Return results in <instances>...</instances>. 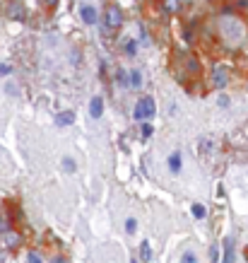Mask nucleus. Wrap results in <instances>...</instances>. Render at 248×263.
Masks as SVG:
<instances>
[{
	"label": "nucleus",
	"mask_w": 248,
	"mask_h": 263,
	"mask_svg": "<svg viewBox=\"0 0 248 263\" xmlns=\"http://www.w3.org/2000/svg\"><path fill=\"white\" fill-rule=\"evenodd\" d=\"M123 51H126L128 56H135V54H138V41H133V39L126 41V44H123Z\"/></svg>",
	"instance_id": "2eb2a0df"
},
{
	"label": "nucleus",
	"mask_w": 248,
	"mask_h": 263,
	"mask_svg": "<svg viewBox=\"0 0 248 263\" xmlns=\"http://www.w3.org/2000/svg\"><path fill=\"white\" fill-rule=\"evenodd\" d=\"M43 5H46V8H55V5H58V0H43Z\"/></svg>",
	"instance_id": "393cba45"
},
{
	"label": "nucleus",
	"mask_w": 248,
	"mask_h": 263,
	"mask_svg": "<svg viewBox=\"0 0 248 263\" xmlns=\"http://www.w3.org/2000/svg\"><path fill=\"white\" fill-rule=\"evenodd\" d=\"M181 263H200V261H198L195 251H185L183 256H181Z\"/></svg>",
	"instance_id": "a211bd4d"
},
{
	"label": "nucleus",
	"mask_w": 248,
	"mask_h": 263,
	"mask_svg": "<svg viewBox=\"0 0 248 263\" xmlns=\"http://www.w3.org/2000/svg\"><path fill=\"white\" fill-rule=\"evenodd\" d=\"M191 210H193V218H198V220H203V218H205V215H207L205 205H200V203H195V205H193V208H191Z\"/></svg>",
	"instance_id": "dca6fc26"
},
{
	"label": "nucleus",
	"mask_w": 248,
	"mask_h": 263,
	"mask_svg": "<svg viewBox=\"0 0 248 263\" xmlns=\"http://www.w3.org/2000/svg\"><path fill=\"white\" fill-rule=\"evenodd\" d=\"M227 82H229L227 68H224V66H215V70H212V85H215L217 89H222Z\"/></svg>",
	"instance_id": "20e7f679"
},
{
	"label": "nucleus",
	"mask_w": 248,
	"mask_h": 263,
	"mask_svg": "<svg viewBox=\"0 0 248 263\" xmlns=\"http://www.w3.org/2000/svg\"><path fill=\"white\" fill-rule=\"evenodd\" d=\"M185 68H188V73H191V75H198V73H200V61L191 56V58H188V63H185Z\"/></svg>",
	"instance_id": "ddd939ff"
},
{
	"label": "nucleus",
	"mask_w": 248,
	"mask_h": 263,
	"mask_svg": "<svg viewBox=\"0 0 248 263\" xmlns=\"http://www.w3.org/2000/svg\"><path fill=\"white\" fill-rule=\"evenodd\" d=\"M152 135V126L150 123H142V138H150Z\"/></svg>",
	"instance_id": "412c9836"
},
{
	"label": "nucleus",
	"mask_w": 248,
	"mask_h": 263,
	"mask_svg": "<svg viewBox=\"0 0 248 263\" xmlns=\"http://www.w3.org/2000/svg\"><path fill=\"white\" fill-rule=\"evenodd\" d=\"M224 22H222V36L231 41V44H238L243 39V27L238 20H234V15H222Z\"/></svg>",
	"instance_id": "f257e3e1"
},
{
	"label": "nucleus",
	"mask_w": 248,
	"mask_h": 263,
	"mask_svg": "<svg viewBox=\"0 0 248 263\" xmlns=\"http://www.w3.org/2000/svg\"><path fill=\"white\" fill-rule=\"evenodd\" d=\"M80 17H82V22L85 24H97V20H99V12H97V8L94 5H82L80 8Z\"/></svg>",
	"instance_id": "39448f33"
},
{
	"label": "nucleus",
	"mask_w": 248,
	"mask_h": 263,
	"mask_svg": "<svg viewBox=\"0 0 248 263\" xmlns=\"http://www.w3.org/2000/svg\"><path fill=\"white\" fill-rule=\"evenodd\" d=\"M104 24H106L108 32H118L123 27V10L118 5H108L106 12H104Z\"/></svg>",
	"instance_id": "f03ea898"
},
{
	"label": "nucleus",
	"mask_w": 248,
	"mask_h": 263,
	"mask_svg": "<svg viewBox=\"0 0 248 263\" xmlns=\"http://www.w3.org/2000/svg\"><path fill=\"white\" fill-rule=\"evenodd\" d=\"M219 107H229V97H219Z\"/></svg>",
	"instance_id": "a878e982"
},
{
	"label": "nucleus",
	"mask_w": 248,
	"mask_h": 263,
	"mask_svg": "<svg viewBox=\"0 0 248 263\" xmlns=\"http://www.w3.org/2000/svg\"><path fill=\"white\" fill-rule=\"evenodd\" d=\"M10 73H12V68H10V66L0 63V75H10Z\"/></svg>",
	"instance_id": "4be33fe9"
},
{
	"label": "nucleus",
	"mask_w": 248,
	"mask_h": 263,
	"mask_svg": "<svg viewBox=\"0 0 248 263\" xmlns=\"http://www.w3.org/2000/svg\"><path fill=\"white\" fill-rule=\"evenodd\" d=\"M236 261V253H234V239L224 237V263H234Z\"/></svg>",
	"instance_id": "0eeeda50"
},
{
	"label": "nucleus",
	"mask_w": 248,
	"mask_h": 263,
	"mask_svg": "<svg viewBox=\"0 0 248 263\" xmlns=\"http://www.w3.org/2000/svg\"><path fill=\"white\" fill-rule=\"evenodd\" d=\"M162 5H164V12H169V15L181 10V0H164Z\"/></svg>",
	"instance_id": "f8f14e48"
},
{
	"label": "nucleus",
	"mask_w": 248,
	"mask_h": 263,
	"mask_svg": "<svg viewBox=\"0 0 248 263\" xmlns=\"http://www.w3.org/2000/svg\"><path fill=\"white\" fill-rule=\"evenodd\" d=\"M140 261L142 263H150L152 261V246L147 244V241H142V244H140Z\"/></svg>",
	"instance_id": "9d476101"
},
{
	"label": "nucleus",
	"mask_w": 248,
	"mask_h": 263,
	"mask_svg": "<svg viewBox=\"0 0 248 263\" xmlns=\"http://www.w3.org/2000/svg\"><path fill=\"white\" fill-rule=\"evenodd\" d=\"M169 169H171L173 174H178V172H181V154H178V152H173L171 157H169Z\"/></svg>",
	"instance_id": "9b49d317"
},
{
	"label": "nucleus",
	"mask_w": 248,
	"mask_h": 263,
	"mask_svg": "<svg viewBox=\"0 0 248 263\" xmlns=\"http://www.w3.org/2000/svg\"><path fill=\"white\" fill-rule=\"evenodd\" d=\"M63 169H65V172H75V169H77L75 160H73V157H63Z\"/></svg>",
	"instance_id": "f3484780"
},
{
	"label": "nucleus",
	"mask_w": 248,
	"mask_h": 263,
	"mask_svg": "<svg viewBox=\"0 0 248 263\" xmlns=\"http://www.w3.org/2000/svg\"><path fill=\"white\" fill-rule=\"evenodd\" d=\"M135 230H138V220H135V218H128V220H126V232H128V234H133Z\"/></svg>",
	"instance_id": "6ab92c4d"
},
{
	"label": "nucleus",
	"mask_w": 248,
	"mask_h": 263,
	"mask_svg": "<svg viewBox=\"0 0 248 263\" xmlns=\"http://www.w3.org/2000/svg\"><path fill=\"white\" fill-rule=\"evenodd\" d=\"M217 258H219V251H217V246H212L210 249V261H217Z\"/></svg>",
	"instance_id": "5701e85b"
},
{
	"label": "nucleus",
	"mask_w": 248,
	"mask_h": 263,
	"mask_svg": "<svg viewBox=\"0 0 248 263\" xmlns=\"http://www.w3.org/2000/svg\"><path fill=\"white\" fill-rule=\"evenodd\" d=\"M55 123H58V126H70V123H75V111H60V114L55 116Z\"/></svg>",
	"instance_id": "1a4fd4ad"
},
{
	"label": "nucleus",
	"mask_w": 248,
	"mask_h": 263,
	"mask_svg": "<svg viewBox=\"0 0 248 263\" xmlns=\"http://www.w3.org/2000/svg\"><path fill=\"white\" fill-rule=\"evenodd\" d=\"M128 85L133 89H138V87H142V73L138 70V68H133L128 73Z\"/></svg>",
	"instance_id": "6e6552de"
},
{
	"label": "nucleus",
	"mask_w": 248,
	"mask_h": 263,
	"mask_svg": "<svg viewBox=\"0 0 248 263\" xmlns=\"http://www.w3.org/2000/svg\"><path fill=\"white\" fill-rule=\"evenodd\" d=\"M10 17H12V20H24V10H22L20 3L10 5Z\"/></svg>",
	"instance_id": "4468645a"
},
{
	"label": "nucleus",
	"mask_w": 248,
	"mask_h": 263,
	"mask_svg": "<svg viewBox=\"0 0 248 263\" xmlns=\"http://www.w3.org/2000/svg\"><path fill=\"white\" fill-rule=\"evenodd\" d=\"M101 114H104V99L94 97L89 101V116H92V119H101Z\"/></svg>",
	"instance_id": "423d86ee"
},
{
	"label": "nucleus",
	"mask_w": 248,
	"mask_h": 263,
	"mask_svg": "<svg viewBox=\"0 0 248 263\" xmlns=\"http://www.w3.org/2000/svg\"><path fill=\"white\" fill-rule=\"evenodd\" d=\"M29 263H41V256H36V253H29Z\"/></svg>",
	"instance_id": "b1692460"
},
{
	"label": "nucleus",
	"mask_w": 248,
	"mask_h": 263,
	"mask_svg": "<svg viewBox=\"0 0 248 263\" xmlns=\"http://www.w3.org/2000/svg\"><path fill=\"white\" fill-rule=\"evenodd\" d=\"M116 80H118V85L128 87V73H126V70H118V73H116Z\"/></svg>",
	"instance_id": "aec40b11"
},
{
	"label": "nucleus",
	"mask_w": 248,
	"mask_h": 263,
	"mask_svg": "<svg viewBox=\"0 0 248 263\" xmlns=\"http://www.w3.org/2000/svg\"><path fill=\"white\" fill-rule=\"evenodd\" d=\"M157 114V104L152 97H142L138 104H135V119L138 121H150L152 116Z\"/></svg>",
	"instance_id": "7ed1b4c3"
},
{
	"label": "nucleus",
	"mask_w": 248,
	"mask_h": 263,
	"mask_svg": "<svg viewBox=\"0 0 248 263\" xmlns=\"http://www.w3.org/2000/svg\"><path fill=\"white\" fill-rule=\"evenodd\" d=\"M51 263H65V258H63V256H53V258H51Z\"/></svg>",
	"instance_id": "bb28decb"
}]
</instances>
